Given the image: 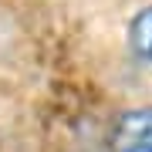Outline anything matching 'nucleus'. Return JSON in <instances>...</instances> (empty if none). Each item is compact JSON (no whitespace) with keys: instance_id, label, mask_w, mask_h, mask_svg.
<instances>
[{"instance_id":"nucleus-1","label":"nucleus","mask_w":152,"mask_h":152,"mask_svg":"<svg viewBox=\"0 0 152 152\" xmlns=\"http://www.w3.org/2000/svg\"><path fill=\"white\" fill-rule=\"evenodd\" d=\"M112 152H135V149H152V105H139L118 115L108 135Z\"/></svg>"},{"instance_id":"nucleus-2","label":"nucleus","mask_w":152,"mask_h":152,"mask_svg":"<svg viewBox=\"0 0 152 152\" xmlns=\"http://www.w3.org/2000/svg\"><path fill=\"white\" fill-rule=\"evenodd\" d=\"M125 37H129L132 58L142 61V64H152V4L142 7V10H135V17L129 20Z\"/></svg>"},{"instance_id":"nucleus-3","label":"nucleus","mask_w":152,"mask_h":152,"mask_svg":"<svg viewBox=\"0 0 152 152\" xmlns=\"http://www.w3.org/2000/svg\"><path fill=\"white\" fill-rule=\"evenodd\" d=\"M135 152H152V149H135Z\"/></svg>"}]
</instances>
